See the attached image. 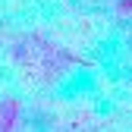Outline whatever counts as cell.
<instances>
[{
	"label": "cell",
	"mask_w": 132,
	"mask_h": 132,
	"mask_svg": "<svg viewBox=\"0 0 132 132\" xmlns=\"http://www.w3.org/2000/svg\"><path fill=\"white\" fill-rule=\"evenodd\" d=\"M97 82H101V79H97V72H94V69H72L69 76L60 82L57 94L63 97V101L91 97V94H97Z\"/></svg>",
	"instance_id": "cell-1"
}]
</instances>
